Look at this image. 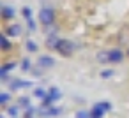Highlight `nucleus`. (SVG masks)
I'll return each mask as SVG.
<instances>
[{
  "label": "nucleus",
  "instance_id": "f257e3e1",
  "mask_svg": "<svg viewBox=\"0 0 129 118\" xmlns=\"http://www.w3.org/2000/svg\"><path fill=\"white\" fill-rule=\"evenodd\" d=\"M39 21L44 25V27H51L53 21H55V11L51 7H43L39 11Z\"/></svg>",
  "mask_w": 129,
  "mask_h": 118
},
{
  "label": "nucleus",
  "instance_id": "f03ea898",
  "mask_svg": "<svg viewBox=\"0 0 129 118\" xmlns=\"http://www.w3.org/2000/svg\"><path fill=\"white\" fill-rule=\"evenodd\" d=\"M57 51L62 56H71L73 55V42L67 41V39H60L58 41V46H57Z\"/></svg>",
  "mask_w": 129,
  "mask_h": 118
},
{
  "label": "nucleus",
  "instance_id": "7ed1b4c3",
  "mask_svg": "<svg viewBox=\"0 0 129 118\" xmlns=\"http://www.w3.org/2000/svg\"><path fill=\"white\" fill-rule=\"evenodd\" d=\"M30 86H32V81H23V79H16V78L9 81V88L13 92L21 90V88H30Z\"/></svg>",
  "mask_w": 129,
  "mask_h": 118
},
{
  "label": "nucleus",
  "instance_id": "20e7f679",
  "mask_svg": "<svg viewBox=\"0 0 129 118\" xmlns=\"http://www.w3.org/2000/svg\"><path fill=\"white\" fill-rule=\"evenodd\" d=\"M108 60H110L111 64H120V62L124 60V53H122V49H118V48L110 49V51H108Z\"/></svg>",
  "mask_w": 129,
  "mask_h": 118
},
{
  "label": "nucleus",
  "instance_id": "39448f33",
  "mask_svg": "<svg viewBox=\"0 0 129 118\" xmlns=\"http://www.w3.org/2000/svg\"><path fill=\"white\" fill-rule=\"evenodd\" d=\"M21 32H23V28H21V25H18V23H14V25H9L7 28H6V35L7 37H20L21 35Z\"/></svg>",
  "mask_w": 129,
  "mask_h": 118
},
{
  "label": "nucleus",
  "instance_id": "423d86ee",
  "mask_svg": "<svg viewBox=\"0 0 129 118\" xmlns=\"http://www.w3.org/2000/svg\"><path fill=\"white\" fill-rule=\"evenodd\" d=\"M37 65H39L41 69H51V67L55 65V60H53L51 56H48V55H43V56L37 58Z\"/></svg>",
  "mask_w": 129,
  "mask_h": 118
},
{
  "label": "nucleus",
  "instance_id": "0eeeda50",
  "mask_svg": "<svg viewBox=\"0 0 129 118\" xmlns=\"http://www.w3.org/2000/svg\"><path fill=\"white\" fill-rule=\"evenodd\" d=\"M104 113H106V109L103 107V104H101V102H97V104L90 109V118H103V116H104Z\"/></svg>",
  "mask_w": 129,
  "mask_h": 118
},
{
  "label": "nucleus",
  "instance_id": "6e6552de",
  "mask_svg": "<svg viewBox=\"0 0 129 118\" xmlns=\"http://www.w3.org/2000/svg\"><path fill=\"white\" fill-rule=\"evenodd\" d=\"M37 111H39L43 116H58V114L62 113V109H60V107H53V106H51V107H48V109H43V107H41V109H37Z\"/></svg>",
  "mask_w": 129,
  "mask_h": 118
},
{
  "label": "nucleus",
  "instance_id": "1a4fd4ad",
  "mask_svg": "<svg viewBox=\"0 0 129 118\" xmlns=\"http://www.w3.org/2000/svg\"><path fill=\"white\" fill-rule=\"evenodd\" d=\"M14 67H16V62H7V64H4L2 67H0V78H2V79H7V72L13 71Z\"/></svg>",
  "mask_w": 129,
  "mask_h": 118
},
{
  "label": "nucleus",
  "instance_id": "9d476101",
  "mask_svg": "<svg viewBox=\"0 0 129 118\" xmlns=\"http://www.w3.org/2000/svg\"><path fill=\"white\" fill-rule=\"evenodd\" d=\"M14 14H16V11H14V7H13V6H4V7H2V16H4L6 20L14 18Z\"/></svg>",
  "mask_w": 129,
  "mask_h": 118
},
{
  "label": "nucleus",
  "instance_id": "9b49d317",
  "mask_svg": "<svg viewBox=\"0 0 129 118\" xmlns=\"http://www.w3.org/2000/svg\"><path fill=\"white\" fill-rule=\"evenodd\" d=\"M48 97H50L51 102H53V100H58V99L62 97V92H60L57 86H51V88L48 90Z\"/></svg>",
  "mask_w": 129,
  "mask_h": 118
},
{
  "label": "nucleus",
  "instance_id": "f8f14e48",
  "mask_svg": "<svg viewBox=\"0 0 129 118\" xmlns=\"http://www.w3.org/2000/svg\"><path fill=\"white\" fill-rule=\"evenodd\" d=\"M34 97H37V99H41V100H44L46 97H48V90H44V88H34Z\"/></svg>",
  "mask_w": 129,
  "mask_h": 118
},
{
  "label": "nucleus",
  "instance_id": "ddd939ff",
  "mask_svg": "<svg viewBox=\"0 0 129 118\" xmlns=\"http://www.w3.org/2000/svg\"><path fill=\"white\" fill-rule=\"evenodd\" d=\"M0 48H2L4 51L11 48V41L7 39V35H6V34H2V35H0Z\"/></svg>",
  "mask_w": 129,
  "mask_h": 118
},
{
  "label": "nucleus",
  "instance_id": "4468645a",
  "mask_svg": "<svg viewBox=\"0 0 129 118\" xmlns=\"http://www.w3.org/2000/svg\"><path fill=\"white\" fill-rule=\"evenodd\" d=\"M58 41H60V39H57V37H48V41H46V46H48L50 49H57V46H58Z\"/></svg>",
  "mask_w": 129,
  "mask_h": 118
},
{
  "label": "nucleus",
  "instance_id": "2eb2a0df",
  "mask_svg": "<svg viewBox=\"0 0 129 118\" xmlns=\"http://www.w3.org/2000/svg\"><path fill=\"white\" fill-rule=\"evenodd\" d=\"M18 106L20 107H30V97H20V100H18Z\"/></svg>",
  "mask_w": 129,
  "mask_h": 118
},
{
  "label": "nucleus",
  "instance_id": "dca6fc26",
  "mask_svg": "<svg viewBox=\"0 0 129 118\" xmlns=\"http://www.w3.org/2000/svg\"><path fill=\"white\" fill-rule=\"evenodd\" d=\"M7 114L13 116V118H16V116L20 114V106H18V104H16V106H11V107L7 109Z\"/></svg>",
  "mask_w": 129,
  "mask_h": 118
},
{
  "label": "nucleus",
  "instance_id": "f3484780",
  "mask_svg": "<svg viewBox=\"0 0 129 118\" xmlns=\"http://www.w3.org/2000/svg\"><path fill=\"white\" fill-rule=\"evenodd\" d=\"M25 46H27V49H28L30 53H36V51H37V44H36L32 39H28V41L25 42Z\"/></svg>",
  "mask_w": 129,
  "mask_h": 118
},
{
  "label": "nucleus",
  "instance_id": "a211bd4d",
  "mask_svg": "<svg viewBox=\"0 0 129 118\" xmlns=\"http://www.w3.org/2000/svg\"><path fill=\"white\" fill-rule=\"evenodd\" d=\"M30 67H32V64H30V60H28V58H23V60H21V71H25V72H28V71H30Z\"/></svg>",
  "mask_w": 129,
  "mask_h": 118
},
{
  "label": "nucleus",
  "instance_id": "6ab92c4d",
  "mask_svg": "<svg viewBox=\"0 0 129 118\" xmlns=\"http://www.w3.org/2000/svg\"><path fill=\"white\" fill-rule=\"evenodd\" d=\"M9 99H11V95H9L7 92H2V93H0V104H2V106H6V104L9 102Z\"/></svg>",
  "mask_w": 129,
  "mask_h": 118
},
{
  "label": "nucleus",
  "instance_id": "aec40b11",
  "mask_svg": "<svg viewBox=\"0 0 129 118\" xmlns=\"http://www.w3.org/2000/svg\"><path fill=\"white\" fill-rule=\"evenodd\" d=\"M21 14H23L25 20H32V9L30 7H23L21 9Z\"/></svg>",
  "mask_w": 129,
  "mask_h": 118
},
{
  "label": "nucleus",
  "instance_id": "412c9836",
  "mask_svg": "<svg viewBox=\"0 0 129 118\" xmlns=\"http://www.w3.org/2000/svg\"><path fill=\"white\" fill-rule=\"evenodd\" d=\"M97 60L99 62H110L108 60V51H99L97 53Z\"/></svg>",
  "mask_w": 129,
  "mask_h": 118
},
{
  "label": "nucleus",
  "instance_id": "4be33fe9",
  "mask_svg": "<svg viewBox=\"0 0 129 118\" xmlns=\"http://www.w3.org/2000/svg\"><path fill=\"white\" fill-rule=\"evenodd\" d=\"M34 114H36V107H27L25 109V118H34Z\"/></svg>",
  "mask_w": 129,
  "mask_h": 118
},
{
  "label": "nucleus",
  "instance_id": "5701e85b",
  "mask_svg": "<svg viewBox=\"0 0 129 118\" xmlns=\"http://www.w3.org/2000/svg\"><path fill=\"white\" fill-rule=\"evenodd\" d=\"M76 118H90V111H85V109L76 111Z\"/></svg>",
  "mask_w": 129,
  "mask_h": 118
},
{
  "label": "nucleus",
  "instance_id": "b1692460",
  "mask_svg": "<svg viewBox=\"0 0 129 118\" xmlns=\"http://www.w3.org/2000/svg\"><path fill=\"white\" fill-rule=\"evenodd\" d=\"M27 25H28V30H30V32L36 30V21H34V20H27Z\"/></svg>",
  "mask_w": 129,
  "mask_h": 118
},
{
  "label": "nucleus",
  "instance_id": "393cba45",
  "mask_svg": "<svg viewBox=\"0 0 129 118\" xmlns=\"http://www.w3.org/2000/svg\"><path fill=\"white\" fill-rule=\"evenodd\" d=\"M101 76H103V78H110V76H113V71H111V69L103 71V72H101Z\"/></svg>",
  "mask_w": 129,
  "mask_h": 118
},
{
  "label": "nucleus",
  "instance_id": "a878e982",
  "mask_svg": "<svg viewBox=\"0 0 129 118\" xmlns=\"http://www.w3.org/2000/svg\"><path fill=\"white\" fill-rule=\"evenodd\" d=\"M127 56H129V48H127Z\"/></svg>",
  "mask_w": 129,
  "mask_h": 118
}]
</instances>
